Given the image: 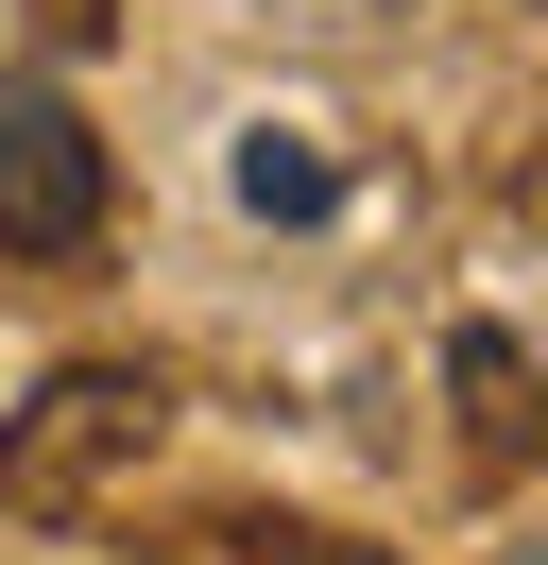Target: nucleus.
<instances>
[{
	"label": "nucleus",
	"mask_w": 548,
	"mask_h": 565,
	"mask_svg": "<svg viewBox=\"0 0 548 565\" xmlns=\"http://www.w3.org/2000/svg\"><path fill=\"white\" fill-rule=\"evenodd\" d=\"M223 172H240V206H257V223H326V206H342V172H326L308 138H274V120L223 154Z\"/></svg>",
	"instance_id": "7ed1b4c3"
},
{
	"label": "nucleus",
	"mask_w": 548,
	"mask_h": 565,
	"mask_svg": "<svg viewBox=\"0 0 548 565\" xmlns=\"http://www.w3.org/2000/svg\"><path fill=\"white\" fill-rule=\"evenodd\" d=\"M514 565H548V548H514Z\"/></svg>",
	"instance_id": "20e7f679"
},
{
	"label": "nucleus",
	"mask_w": 548,
	"mask_h": 565,
	"mask_svg": "<svg viewBox=\"0 0 548 565\" xmlns=\"http://www.w3.org/2000/svg\"><path fill=\"white\" fill-rule=\"evenodd\" d=\"M155 428H171V394L137 360H52L34 412H0V531H86L155 462Z\"/></svg>",
	"instance_id": "f257e3e1"
},
{
	"label": "nucleus",
	"mask_w": 548,
	"mask_h": 565,
	"mask_svg": "<svg viewBox=\"0 0 548 565\" xmlns=\"http://www.w3.org/2000/svg\"><path fill=\"white\" fill-rule=\"evenodd\" d=\"M0 241L18 257H86L103 241V138H86V104L34 86V70H0Z\"/></svg>",
	"instance_id": "f03ea898"
}]
</instances>
